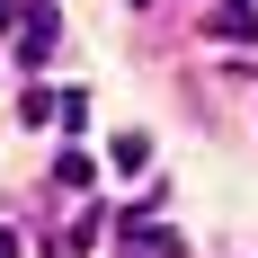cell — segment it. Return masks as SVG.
<instances>
[{
  "instance_id": "obj_2",
  "label": "cell",
  "mask_w": 258,
  "mask_h": 258,
  "mask_svg": "<svg viewBox=\"0 0 258 258\" xmlns=\"http://www.w3.org/2000/svg\"><path fill=\"white\" fill-rule=\"evenodd\" d=\"M214 27H223L232 45H249V36H258V9H249V0H223V9H214Z\"/></svg>"
},
{
  "instance_id": "obj_1",
  "label": "cell",
  "mask_w": 258,
  "mask_h": 258,
  "mask_svg": "<svg viewBox=\"0 0 258 258\" xmlns=\"http://www.w3.org/2000/svg\"><path fill=\"white\" fill-rule=\"evenodd\" d=\"M9 18H18V53L45 62L53 53V0H9Z\"/></svg>"
}]
</instances>
